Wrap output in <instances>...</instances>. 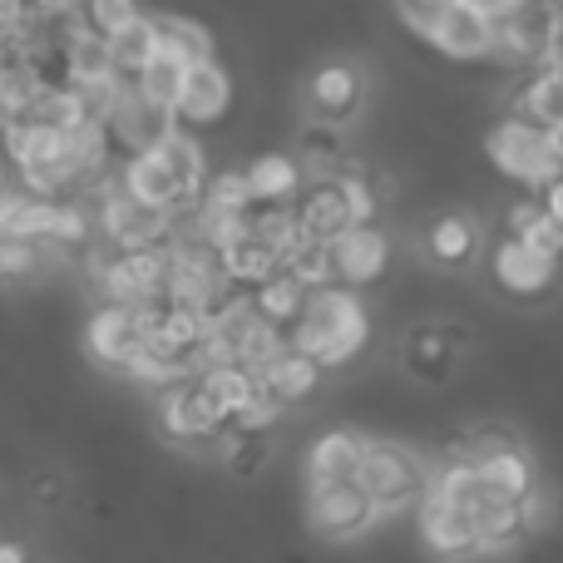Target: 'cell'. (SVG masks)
Returning <instances> with one entry per match:
<instances>
[{
  "label": "cell",
  "mask_w": 563,
  "mask_h": 563,
  "mask_svg": "<svg viewBox=\"0 0 563 563\" xmlns=\"http://www.w3.org/2000/svg\"><path fill=\"white\" fill-rule=\"evenodd\" d=\"M291 346L317 356L327 371H341L371 346V311L361 287H346V282H327V287L311 291L307 311L287 327Z\"/></svg>",
  "instance_id": "1"
},
{
  "label": "cell",
  "mask_w": 563,
  "mask_h": 563,
  "mask_svg": "<svg viewBox=\"0 0 563 563\" xmlns=\"http://www.w3.org/2000/svg\"><path fill=\"white\" fill-rule=\"evenodd\" d=\"M479 148H485V164L495 168L505 184L525 188V194H544V188L563 174V158L554 148V129L529 119V114H519V109L499 114L495 124L485 129Z\"/></svg>",
  "instance_id": "2"
},
{
  "label": "cell",
  "mask_w": 563,
  "mask_h": 563,
  "mask_svg": "<svg viewBox=\"0 0 563 563\" xmlns=\"http://www.w3.org/2000/svg\"><path fill=\"white\" fill-rule=\"evenodd\" d=\"M361 489L376 499L380 509V525L390 515H400L406 505H416L420 489L430 485V470L406 440H390V435H371L366 455H361V470H356Z\"/></svg>",
  "instance_id": "3"
},
{
  "label": "cell",
  "mask_w": 563,
  "mask_h": 563,
  "mask_svg": "<svg viewBox=\"0 0 563 563\" xmlns=\"http://www.w3.org/2000/svg\"><path fill=\"white\" fill-rule=\"evenodd\" d=\"M95 203V218H99V238L114 247H158V243H174V223L178 213L168 208H148L119 184V174L109 184H99L89 194Z\"/></svg>",
  "instance_id": "4"
},
{
  "label": "cell",
  "mask_w": 563,
  "mask_h": 563,
  "mask_svg": "<svg viewBox=\"0 0 563 563\" xmlns=\"http://www.w3.org/2000/svg\"><path fill=\"white\" fill-rule=\"evenodd\" d=\"M416 534L426 544V554L435 559H475L479 554V529H475V509L465 499H455L450 489H440L430 479L416 499Z\"/></svg>",
  "instance_id": "5"
},
{
  "label": "cell",
  "mask_w": 563,
  "mask_h": 563,
  "mask_svg": "<svg viewBox=\"0 0 563 563\" xmlns=\"http://www.w3.org/2000/svg\"><path fill=\"white\" fill-rule=\"evenodd\" d=\"M559 277H563V257L544 253V247L525 243L515 233H499V243L489 247V282L515 301L549 297L559 287Z\"/></svg>",
  "instance_id": "6"
},
{
  "label": "cell",
  "mask_w": 563,
  "mask_h": 563,
  "mask_svg": "<svg viewBox=\"0 0 563 563\" xmlns=\"http://www.w3.org/2000/svg\"><path fill=\"white\" fill-rule=\"evenodd\" d=\"M154 416H158L164 440H174V445H208V440H218L228 426H233V416L208 396V386L198 376L184 380V386H174V390H164Z\"/></svg>",
  "instance_id": "7"
},
{
  "label": "cell",
  "mask_w": 563,
  "mask_h": 563,
  "mask_svg": "<svg viewBox=\"0 0 563 563\" xmlns=\"http://www.w3.org/2000/svg\"><path fill=\"white\" fill-rule=\"evenodd\" d=\"M307 529L321 539H361L366 529L380 525L376 499L361 489V479H341V485H311L307 489Z\"/></svg>",
  "instance_id": "8"
},
{
  "label": "cell",
  "mask_w": 563,
  "mask_h": 563,
  "mask_svg": "<svg viewBox=\"0 0 563 563\" xmlns=\"http://www.w3.org/2000/svg\"><path fill=\"white\" fill-rule=\"evenodd\" d=\"M79 341H85V356L95 361L99 371H119V376H124L129 361H134L139 346L148 341V331H144L139 307H124V301H99V307L85 317Z\"/></svg>",
  "instance_id": "9"
},
{
  "label": "cell",
  "mask_w": 563,
  "mask_h": 563,
  "mask_svg": "<svg viewBox=\"0 0 563 563\" xmlns=\"http://www.w3.org/2000/svg\"><path fill=\"white\" fill-rule=\"evenodd\" d=\"M233 104H238V79L223 59H198L188 65V79H184V95H178V124L194 129V134H208V129H223L233 119Z\"/></svg>",
  "instance_id": "10"
},
{
  "label": "cell",
  "mask_w": 563,
  "mask_h": 563,
  "mask_svg": "<svg viewBox=\"0 0 563 563\" xmlns=\"http://www.w3.org/2000/svg\"><path fill=\"white\" fill-rule=\"evenodd\" d=\"M104 129H109V139H114V148L119 154H144V148H158L168 134L178 129V114L168 104H158V99H148L144 89L129 79L124 85V95H119V104H114V114L104 119Z\"/></svg>",
  "instance_id": "11"
},
{
  "label": "cell",
  "mask_w": 563,
  "mask_h": 563,
  "mask_svg": "<svg viewBox=\"0 0 563 563\" xmlns=\"http://www.w3.org/2000/svg\"><path fill=\"white\" fill-rule=\"evenodd\" d=\"M301 99H307L311 119L346 129L351 119L361 114V104H366V75H361V65H351V59H327V65H317L307 75Z\"/></svg>",
  "instance_id": "12"
},
{
  "label": "cell",
  "mask_w": 563,
  "mask_h": 563,
  "mask_svg": "<svg viewBox=\"0 0 563 563\" xmlns=\"http://www.w3.org/2000/svg\"><path fill=\"white\" fill-rule=\"evenodd\" d=\"M495 45H499V20L479 15V10L460 5V0H450L445 20H440L435 40H430V49L440 59H450V65H489Z\"/></svg>",
  "instance_id": "13"
},
{
  "label": "cell",
  "mask_w": 563,
  "mask_h": 563,
  "mask_svg": "<svg viewBox=\"0 0 563 563\" xmlns=\"http://www.w3.org/2000/svg\"><path fill=\"white\" fill-rule=\"evenodd\" d=\"M331 253H336V282H346V287H376V282H386L390 273V233L380 223H356L346 228V233L331 243Z\"/></svg>",
  "instance_id": "14"
},
{
  "label": "cell",
  "mask_w": 563,
  "mask_h": 563,
  "mask_svg": "<svg viewBox=\"0 0 563 563\" xmlns=\"http://www.w3.org/2000/svg\"><path fill=\"white\" fill-rule=\"evenodd\" d=\"M371 435L356 426H336V430H321L317 440L307 445L301 455V479L311 485H341V479H356L361 455H366Z\"/></svg>",
  "instance_id": "15"
},
{
  "label": "cell",
  "mask_w": 563,
  "mask_h": 563,
  "mask_svg": "<svg viewBox=\"0 0 563 563\" xmlns=\"http://www.w3.org/2000/svg\"><path fill=\"white\" fill-rule=\"evenodd\" d=\"M119 184H124L129 194H134L139 203H148V208H168V213L194 208V203H188V194H184V184H178V178L168 174V164L158 158V148L129 154L124 164H119Z\"/></svg>",
  "instance_id": "16"
},
{
  "label": "cell",
  "mask_w": 563,
  "mask_h": 563,
  "mask_svg": "<svg viewBox=\"0 0 563 563\" xmlns=\"http://www.w3.org/2000/svg\"><path fill=\"white\" fill-rule=\"evenodd\" d=\"M297 213L307 223V233L321 238V243H336L346 228H356V213H351V198L341 188V178H311L297 198Z\"/></svg>",
  "instance_id": "17"
},
{
  "label": "cell",
  "mask_w": 563,
  "mask_h": 563,
  "mask_svg": "<svg viewBox=\"0 0 563 563\" xmlns=\"http://www.w3.org/2000/svg\"><path fill=\"white\" fill-rule=\"evenodd\" d=\"M534 485H539V470L519 440L505 450L479 455V489H485V499H515V505H525L534 495Z\"/></svg>",
  "instance_id": "18"
},
{
  "label": "cell",
  "mask_w": 563,
  "mask_h": 563,
  "mask_svg": "<svg viewBox=\"0 0 563 563\" xmlns=\"http://www.w3.org/2000/svg\"><path fill=\"white\" fill-rule=\"evenodd\" d=\"M243 168H247V184H253L257 203H297L301 188L311 184L301 158L287 154V148H263V154H253Z\"/></svg>",
  "instance_id": "19"
},
{
  "label": "cell",
  "mask_w": 563,
  "mask_h": 563,
  "mask_svg": "<svg viewBox=\"0 0 563 563\" xmlns=\"http://www.w3.org/2000/svg\"><path fill=\"white\" fill-rule=\"evenodd\" d=\"M257 376H263V386L273 390L277 400H287V406L297 410V406H307V400L321 390V380H327V366H321L317 356H307V351H297V346H282L277 356L267 361L263 371H257Z\"/></svg>",
  "instance_id": "20"
},
{
  "label": "cell",
  "mask_w": 563,
  "mask_h": 563,
  "mask_svg": "<svg viewBox=\"0 0 563 563\" xmlns=\"http://www.w3.org/2000/svg\"><path fill=\"white\" fill-rule=\"evenodd\" d=\"M223 267H228V277H233L238 287H263L267 277L287 267V257H282L277 247L253 228V218H247V223L223 243Z\"/></svg>",
  "instance_id": "21"
},
{
  "label": "cell",
  "mask_w": 563,
  "mask_h": 563,
  "mask_svg": "<svg viewBox=\"0 0 563 563\" xmlns=\"http://www.w3.org/2000/svg\"><path fill=\"white\" fill-rule=\"evenodd\" d=\"M194 376H198L194 356H188V351L164 346V341H144L139 356L129 361V371H124V380H134L139 390H154V396H164V390L184 386V380H194Z\"/></svg>",
  "instance_id": "22"
},
{
  "label": "cell",
  "mask_w": 563,
  "mask_h": 563,
  "mask_svg": "<svg viewBox=\"0 0 563 563\" xmlns=\"http://www.w3.org/2000/svg\"><path fill=\"white\" fill-rule=\"evenodd\" d=\"M49 223H55V198L35 194L25 184H10L0 198V233L10 238H30V243L49 247Z\"/></svg>",
  "instance_id": "23"
},
{
  "label": "cell",
  "mask_w": 563,
  "mask_h": 563,
  "mask_svg": "<svg viewBox=\"0 0 563 563\" xmlns=\"http://www.w3.org/2000/svg\"><path fill=\"white\" fill-rule=\"evenodd\" d=\"M158 158L168 164V174L184 184V194H188V203H198L203 198V188H208V178H213V158H208V148H203V139L194 134V129H184L178 124L174 134L158 144Z\"/></svg>",
  "instance_id": "24"
},
{
  "label": "cell",
  "mask_w": 563,
  "mask_h": 563,
  "mask_svg": "<svg viewBox=\"0 0 563 563\" xmlns=\"http://www.w3.org/2000/svg\"><path fill=\"white\" fill-rule=\"evenodd\" d=\"M475 247H479V223L470 213H435L430 218V228H426V253L435 257L440 267H465L470 257H475Z\"/></svg>",
  "instance_id": "25"
},
{
  "label": "cell",
  "mask_w": 563,
  "mask_h": 563,
  "mask_svg": "<svg viewBox=\"0 0 563 563\" xmlns=\"http://www.w3.org/2000/svg\"><path fill=\"white\" fill-rule=\"evenodd\" d=\"M154 25H158V49L188 59V65L218 55V35L198 15H184V10H154Z\"/></svg>",
  "instance_id": "26"
},
{
  "label": "cell",
  "mask_w": 563,
  "mask_h": 563,
  "mask_svg": "<svg viewBox=\"0 0 563 563\" xmlns=\"http://www.w3.org/2000/svg\"><path fill=\"white\" fill-rule=\"evenodd\" d=\"M450 346H455L450 327H440V321H426V327H416L406 336V351H400V361H406V371H410V376H420V380H445L450 376Z\"/></svg>",
  "instance_id": "27"
},
{
  "label": "cell",
  "mask_w": 563,
  "mask_h": 563,
  "mask_svg": "<svg viewBox=\"0 0 563 563\" xmlns=\"http://www.w3.org/2000/svg\"><path fill=\"white\" fill-rule=\"evenodd\" d=\"M253 301H257V311H263L267 321H277V327H291V321L307 311L311 287L297 273H291V267H282V273H273V277L263 282V287H253Z\"/></svg>",
  "instance_id": "28"
},
{
  "label": "cell",
  "mask_w": 563,
  "mask_h": 563,
  "mask_svg": "<svg viewBox=\"0 0 563 563\" xmlns=\"http://www.w3.org/2000/svg\"><path fill=\"white\" fill-rule=\"evenodd\" d=\"M208 386V396L218 400V406L228 410V416H238V410L247 406V400L263 390V376H257L247 361H223V366H208L203 376H198Z\"/></svg>",
  "instance_id": "29"
},
{
  "label": "cell",
  "mask_w": 563,
  "mask_h": 563,
  "mask_svg": "<svg viewBox=\"0 0 563 563\" xmlns=\"http://www.w3.org/2000/svg\"><path fill=\"white\" fill-rule=\"evenodd\" d=\"M198 203H203L213 218H247L257 208L253 184H247V168H213V178H208Z\"/></svg>",
  "instance_id": "30"
},
{
  "label": "cell",
  "mask_w": 563,
  "mask_h": 563,
  "mask_svg": "<svg viewBox=\"0 0 563 563\" xmlns=\"http://www.w3.org/2000/svg\"><path fill=\"white\" fill-rule=\"evenodd\" d=\"M114 40V59H119V75L124 79H139L144 75V65L158 55V25H154V10H144V15L134 20V25H124Z\"/></svg>",
  "instance_id": "31"
},
{
  "label": "cell",
  "mask_w": 563,
  "mask_h": 563,
  "mask_svg": "<svg viewBox=\"0 0 563 563\" xmlns=\"http://www.w3.org/2000/svg\"><path fill=\"white\" fill-rule=\"evenodd\" d=\"M184 79H188V59H178V55H168V49H158V55L144 65V75L134 79V85L144 89L148 99H158V104L178 109V95H184Z\"/></svg>",
  "instance_id": "32"
},
{
  "label": "cell",
  "mask_w": 563,
  "mask_h": 563,
  "mask_svg": "<svg viewBox=\"0 0 563 563\" xmlns=\"http://www.w3.org/2000/svg\"><path fill=\"white\" fill-rule=\"evenodd\" d=\"M287 267L307 282L311 291L327 287V282H336V253H331V243H321V238H307V243L287 257Z\"/></svg>",
  "instance_id": "33"
},
{
  "label": "cell",
  "mask_w": 563,
  "mask_h": 563,
  "mask_svg": "<svg viewBox=\"0 0 563 563\" xmlns=\"http://www.w3.org/2000/svg\"><path fill=\"white\" fill-rule=\"evenodd\" d=\"M49 247L45 243H30V238H10L0 233V277L5 282H25L40 273V263H45Z\"/></svg>",
  "instance_id": "34"
},
{
  "label": "cell",
  "mask_w": 563,
  "mask_h": 563,
  "mask_svg": "<svg viewBox=\"0 0 563 563\" xmlns=\"http://www.w3.org/2000/svg\"><path fill=\"white\" fill-rule=\"evenodd\" d=\"M287 410H291L287 400H277L273 390L263 386V390H257V396L247 400V406L233 416V426L243 430V435H273V430L282 426V420H287Z\"/></svg>",
  "instance_id": "35"
},
{
  "label": "cell",
  "mask_w": 563,
  "mask_h": 563,
  "mask_svg": "<svg viewBox=\"0 0 563 563\" xmlns=\"http://www.w3.org/2000/svg\"><path fill=\"white\" fill-rule=\"evenodd\" d=\"M139 15H144L139 0H85V20L99 30V35H119V30L134 25Z\"/></svg>",
  "instance_id": "36"
},
{
  "label": "cell",
  "mask_w": 563,
  "mask_h": 563,
  "mask_svg": "<svg viewBox=\"0 0 563 563\" xmlns=\"http://www.w3.org/2000/svg\"><path fill=\"white\" fill-rule=\"evenodd\" d=\"M544 208H549V213H554L559 218V223H563V174L554 178V184H549L544 188Z\"/></svg>",
  "instance_id": "37"
},
{
  "label": "cell",
  "mask_w": 563,
  "mask_h": 563,
  "mask_svg": "<svg viewBox=\"0 0 563 563\" xmlns=\"http://www.w3.org/2000/svg\"><path fill=\"white\" fill-rule=\"evenodd\" d=\"M0 563H25V544H20V539H5V549H0Z\"/></svg>",
  "instance_id": "38"
}]
</instances>
